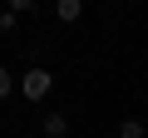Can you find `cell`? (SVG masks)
I'll list each match as a JSON object with an SVG mask.
<instances>
[{"instance_id": "52a82bcc", "label": "cell", "mask_w": 148, "mask_h": 138, "mask_svg": "<svg viewBox=\"0 0 148 138\" xmlns=\"http://www.w3.org/2000/svg\"><path fill=\"white\" fill-rule=\"evenodd\" d=\"M15 25H20V15H15V10H5V15H0V30H5V35H10Z\"/></svg>"}, {"instance_id": "7a4b0ae2", "label": "cell", "mask_w": 148, "mask_h": 138, "mask_svg": "<svg viewBox=\"0 0 148 138\" xmlns=\"http://www.w3.org/2000/svg\"><path fill=\"white\" fill-rule=\"evenodd\" d=\"M40 133H45V138H69V118H64L59 109H49V113L40 118Z\"/></svg>"}, {"instance_id": "6da1fadb", "label": "cell", "mask_w": 148, "mask_h": 138, "mask_svg": "<svg viewBox=\"0 0 148 138\" xmlns=\"http://www.w3.org/2000/svg\"><path fill=\"white\" fill-rule=\"evenodd\" d=\"M49 89H54V74H49L45 64H30L25 74H20V94H25L30 104H45V99H49Z\"/></svg>"}, {"instance_id": "5b68a950", "label": "cell", "mask_w": 148, "mask_h": 138, "mask_svg": "<svg viewBox=\"0 0 148 138\" xmlns=\"http://www.w3.org/2000/svg\"><path fill=\"white\" fill-rule=\"evenodd\" d=\"M148 128H143V118H123L119 123V138H143Z\"/></svg>"}, {"instance_id": "3957f363", "label": "cell", "mask_w": 148, "mask_h": 138, "mask_svg": "<svg viewBox=\"0 0 148 138\" xmlns=\"http://www.w3.org/2000/svg\"><path fill=\"white\" fill-rule=\"evenodd\" d=\"M54 20L59 25H79L84 20V0H54Z\"/></svg>"}, {"instance_id": "277c9868", "label": "cell", "mask_w": 148, "mask_h": 138, "mask_svg": "<svg viewBox=\"0 0 148 138\" xmlns=\"http://www.w3.org/2000/svg\"><path fill=\"white\" fill-rule=\"evenodd\" d=\"M15 89H20V79L10 74V69H5V64H0V104H5V99H10Z\"/></svg>"}, {"instance_id": "8992f818", "label": "cell", "mask_w": 148, "mask_h": 138, "mask_svg": "<svg viewBox=\"0 0 148 138\" xmlns=\"http://www.w3.org/2000/svg\"><path fill=\"white\" fill-rule=\"evenodd\" d=\"M5 5H10L15 15H35V0H5Z\"/></svg>"}]
</instances>
